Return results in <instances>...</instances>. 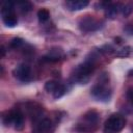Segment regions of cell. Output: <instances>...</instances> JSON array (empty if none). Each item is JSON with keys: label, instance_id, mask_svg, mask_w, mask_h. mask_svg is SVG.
I'll return each instance as SVG.
<instances>
[{"label": "cell", "instance_id": "obj_22", "mask_svg": "<svg viewBox=\"0 0 133 133\" xmlns=\"http://www.w3.org/2000/svg\"><path fill=\"white\" fill-rule=\"evenodd\" d=\"M5 55V48L4 46H1V57H4Z\"/></svg>", "mask_w": 133, "mask_h": 133}, {"label": "cell", "instance_id": "obj_17", "mask_svg": "<svg viewBox=\"0 0 133 133\" xmlns=\"http://www.w3.org/2000/svg\"><path fill=\"white\" fill-rule=\"evenodd\" d=\"M24 44H25V42H24L23 38H21V37H15V38H12L10 41V44L9 45H10V47L12 49H20V48H22L24 46Z\"/></svg>", "mask_w": 133, "mask_h": 133}, {"label": "cell", "instance_id": "obj_18", "mask_svg": "<svg viewBox=\"0 0 133 133\" xmlns=\"http://www.w3.org/2000/svg\"><path fill=\"white\" fill-rule=\"evenodd\" d=\"M131 52H132V48L130 46H126V47H123L122 49H119L115 53V56H117V57H127V56L130 55Z\"/></svg>", "mask_w": 133, "mask_h": 133}, {"label": "cell", "instance_id": "obj_5", "mask_svg": "<svg viewBox=\"0 0 133 133\" xmlns=\"http://www.w3.org/2000/svg\"><path fill=\"white\" fill-rule=\"evenodd\" d=\"M78 25L80 30L83 32H95L100 30L103 27L104 23L92 16H85L80 19Z\"/></svg>", "mask_w": 133, "mask_h": 133}, {"label": "cell", "instance_id": "obj_9", "mask_svg": "<svg viewBox=\"0 0 133 133\" xmlns=\"http://www.w3.org/2000/svg\"><path fill=\"white\" fill-rule=\"evenodd\" d=\"M64 57V53L62 51V49L60 48H52L49 50V52L42 58L43 61L46 62H57L60 59H62Z\"/></svg>", "mask_w": 133, "mask_h": 133}, {"label": "cell", "instance_id": "obj_20", "mask_svg": "<svg viewBox=\"0 0 133 133\" xmlns=\"http://www.w3.org/2000/svg\"><path fill=\"white\" fill-rule=\"evenodd\" d=\"M132 11H133V5H131V4H125V5H122L121 14H122L124 17H128L129 15H131Z\"/></svg>", "mask_w": 133, "mask_h": 133}, {"label": "cell", "instance_id": "obj_10", "mask_svg": "<svg viewBox=\"0 0 133 133\" xmlns=\"http://www.w3.org/2000/svg\"><path fill=\"white\" fill-rule=\"evenodd\" d=\"M11 113H12V125L15 129L21 131L24 128V121H25L23 112L19 108H14L11 109Z\"/></svg>", "mask_w": 133, "mask_h": 133}, {"label": "cell", "instance_id": "obj_6", "mask_svg": "<svg viewBox=\"0 0 133 133\" xmlns=\"http://www.w3.org/2000/svg\"><path fill=\"white\" fill-rule=\"evenodd\" d=\"M54 130L53 122L48 117H42L33 123L32 133H52Z\"/></svg>", "mask_w": 133, "mask_h": 133}, {"label": "cell", "instance_id": "obj_11", "mask_svg": "<svg viewBox=\"0 0 133 133\" xmlns=\"http://www.w3.org/2000/svg\"><path fill=\"white\" fill-rule=\"evenodd\" d=\"M88 5V1L87 0H71V1H66L65 2V6L69 10L75 11V10H81L84 7H86Z\"/></svg>", "mask_w": 133, "mask_h": 133}, {"label": "cell", "instance_id": "obj_23", "mask_svg": "<svg viewBox=\"0 0 133 133\" xmlns=\"http://www.w3.org/2000/svg\"><path fill=\"white\" fill-rule=\"evenodd\" d=\"M128 96H129V99L131 100V102L133 103V90H131V91H129V94H128Z\"/></svg>", "mask_w": 133, "mask_h": 133}, {"label": "cell", "instance_id": "obj_2", "mask_svg": "<svg viewBox=\"0 0 133 133\" xmlns=\"http://www.w3.org/2000/svg\"><path fill=\"white\" fill-rule=\"evenodd\" d=\"M100 124V113L96 109L87 110L74 126V130L77 133H92Z\"/></svg>", "mask_w": 133, "mask_h": 133}, {"label": "cell", "instance_id": "obj_13", "mask_svg": "<svg viewBox=\"0 0 133 133\" xmlns=\"http://www.w3.org/2000/svg\"><path fill=\"white\" fill-rule=\"evenodd\" d=\"M1 121H2V124L5 127H9V126L12 125V113H11V109L10 110H7V111H4L2 113Z\"/></svg>", "mask_w": 133, "mask_h": 133}, {"label": "cell", "instance_id": "obj_15", "mask_svg": "<svg viewBox=\"0 0 133 133\" xmlns=\"http://www.w3.org/2000/svg\"><path fill=\"white\" fill-rule=\"evenodd\" d=\"M66 90H68L66 86H65L64 84H61V83H60V84H59V86L56 88V90L52 94V95H53V98H54V99H56V100H57V99H59V98H61V97L66 92Z\"/></svg>", "mask_w": 133, "mask_h": 133}, {"label": "cell", "instance_id": "obj_3", "mask_svg": "<svg viewBox=\"0 0 133 133\" xmlns=\"http://www.w3.org/2000/svg\"><path fill=\"white\" fill-rule=\"evenodd\" d=\"M108 79H109L108 75L106 73H103L100 76L99 81L91 87L90 95L97 101L104 102V103H107L110 101L111 96H112V91L108 85Z\"/></svg>", "mask_w": 133, "mask_h": 133}, {"label": "cell", "instance_id": "obj_24", "mask_svg": "<svg viewBox=\"0 0 133 133\" xmlns=\"http://www.w3.org/2000/svg\"><path fill=\"white\" fill-rule=\"evenodd\" d=\"M128 75H129V76H133V70H131V71L128 73Z\"/></svg>", "mask_w": 133, "mask_h": 133}, {"label": "cell", "instance_id": "obj_14", "mask_svg": "<svg viewBox=\"0 0 133 133\" xmlns=\"http://www.w3.org/2000/svg\"><path fill=\"white\" fill-rule=\"evenodd\" d=\"M59 84H60V83H58V82L55 81V80H49V81H47L46 84H45V89H46L48 92L53 94V92L56 90V88L59 86Z\"/></svg>", "mask_w": 133, "mask_h": 133}, {"label": "cell", "instance_id": "obj_21", "mask_svg": "<svg viewBox=\"0 0 133 133\" xmlns=\"http://www.w3.org/2000/svg\"><path fill=\"white\" fill-rule=\"evenodd\" d=\"M99 52L100 53H104V54H110V53H112V52H114V49H113V47L111 46V45H104V46H102L100 49H99Z\"/></svg>", "mask_w": 133, "mask_h": 133}, {"label": "cell", "instance_id": "obj_19", "mask_svg": "<svg viewBox=\"0 0 133 133\" xmlns=\"http://www.w3.org/2000/svg\"><path fill=\"white\" fill-rule=\"evenodd\" d=\"M18 4H19L20 9L23 12H28L32 9V4L29 1H20V2H18Z\"/></svg>", "mask_w": 133, "mask_h": 133}, {"label": "cell", "instance_id": "obj_7", "mask_svg": "<svg viewBox=\"0 0 133 133\" xmlns=\"http://www.w3.org/2000/svg\"><path fill=\"white\" fill-rule=\"evenodd\" d=\"M12 75L21 82H28L31 80V69L28 64L21 63L14 69Z\"/></svg>", "mask_w": 133, "mask_h": 133}, {"label": "cell", "instance_id": "obj_8", "mask_svg": "<svg viewBox=\"0 0 133 133\" xmlns=\"http://www.w3.org/2000/svg\"><path fill=\"white\" fill-rule=\"evenodd\" d=\"M26 109H27V112L29 114V116L31 117V121L32 123L41 119L43 117V114H44V108L42 105L35 103V102H29L27 103L26 105Z\"/></svg>", "mask_w": 133, "mask_h": 133}, {"label": "cell", "instance_id": "obj_12", "mask_svg": "<svg viewBox=\"0 0 133 133\" xmlns=\"http://www.w3.org/2000/svg\"><path fill=\"white\" fill-rule=\"evenodd\" d=\"M122 5H123V4H121V3H112V2H111V3L107 6V8L105 9V10H106L105 14H106L107 18H109V19H114V18L116 17V15L121 11Z\"/></svg>", "mask_w": 133, "mask_h": 133}, {"label": "cell", "instance_id": "obj_4", "mask_svg": "<svg viewBox=\"0 0 133 133\" xmlns=\"http://www.w3.org/2000/svg\"><path fill=\"white\" fill-rule=\"evenodd\" d=\"M125 126L126 118L121 113H113L105 121L103 133H119Z\"/></svg>", "mask_w": 133, "mask_h": 133}, {"label": "cell", "instance_id": "obj_1", "mask_svg": "<svg viewBox=\"0 0 133 133\" xmlns=\"http://www.w3.org/2000/svg\"><path fill=\"white\" fill-rule=\"evenodd\" d=\"M89 55L90 56H87L86 59L74 70V73L72 74V79L74 82L79 84H85L88 82L90 75L96 69V60L98 58V56L95 55V51L90 52Z\"/></svg>", "mask_w": 133, "mask_h": 133}, {"label": "cell", "instance_id": "obj_16", "mask_svg": "<svg viewBox=\"0 0 133 133\" xmlns=\"http://www.w3.org/2000/svg\"><path fill=\"white\" fill-rule=\"evenodd\" d=\"M49 17H50V12L46 8H42V9H39L37 11V19H38V21L41 23H44V22L48 21Z\"/></svg>", "mask_w": 133, "mask_h": 133}]
</instances>
